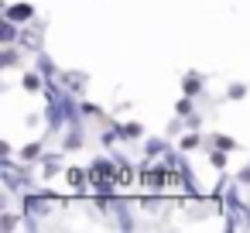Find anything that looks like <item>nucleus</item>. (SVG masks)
I'll use <instances>...</instances> for the list:
<instances>
[{
	"label": "nucleus",
	"instance_id": "f257e3e1",
	"mask_svg": "<svg viewBox=\"0 0 250 233\" xmlns=\"http://www.w3.org/2000/svg\"><path fill=\"white\" fill-rule=\"evenodd\" d=\"M117 175H120V171H117L113 165H106V161H96V165H93V175H89V178L96 182V189L110 192V185H117Z\"/></svg>",
	"mask_w": 250,
	"mask_h": 233
},
{
	"label": "nucleus",
	"instance_id": "f03ea898",
	"mask_svg": "<svg viewBox=\"0 0 250 233\" xmlns=\"http://www.w3.org/2000/svg\"><path fill=\"white\" fill-rule=\"evenodd\" d=\"M31 18V7L28 4H14V7H7V21H28Z\"/></svg>",
	"mask_w": 250,
	"mask_h": 233
},
{
	"label": "nucleus",
	"instance_id": "7ed1b4c3",
	"mask_svg": "<svg viewBox=\"0 0 250 233\" xmlns=\"http://www.w3.org/2000/svg\"><path fill=\"white\" fill-rule=\"evenodd\" d=\"M69 182H72V185H76V189H83V182H86V175H83V171H76V168H72V171H69Z\"/></svg>",
	"mask_w": 250,
	"mask_h": 233
},
{
	"label": "nucleus",
	"instance_id": "20e7f679",
	"mask_svg": "<svg viewBox=\"0 0 250 233\" xmlns=\"http://www.w3.org/2000/svg\"><path fill=\"white\" fill-rule=\"evenodd\" d=\"M0 38L11 42V38H14V28H11V24H4V28H0Z\"/></svg>",
	"mask_w": 250,
	"mask_h": 233
}]
</instances>
